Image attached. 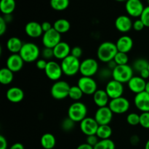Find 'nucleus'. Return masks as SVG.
Returning a JSON list of instances; mask_svg holds the SVG:
<instances>
[{
	"label": "nucleus",
	"instance_id": "obj_13",
	"mask_svg": "<svg viewBox=\"0 0 149 149\" xmlns=\"http://www.w3.org/2000/svg\"><path fill=\"white\" fill-rule=\"evenodd\" d=\"M113 113L109 106L98 108L95 113V119L99 125H107L111 122Z\"/></svg>",
	"mask_w": 149,
	"mask_h": 149
},
{
	"label": "nucleus",
	"instance_id": "obj_38",
	"mask_svg": "<svg viewBox=\"0 0 149 149\" xmlns=\"http://www.w3.org/2000/svg\"><path fill=\"white\" fill-rule=\"evenodd\" d=\"M127 122L131 126H137L140 125V115L137 113H129L126 118Z\"/></svg>",
	"mask_w": 149,
	"mask_h": 149
},
{
	"label": "nucleus",
	"instance_id": "obj_23",
	"mask_svg": "<svg viewBox=\"0 0 149 149\" xmlns=\"http://www.w3.org/2000/svg\"><path fill=\"white\" fill-rule=\"evenodd\" d=\"M24 92L18 87H12L7 90L6 97L10 102L17 103L21 102L24 98Z\"/></svg>",
	"mask_w": 149,
	"mask_h": 149
},
{
	"label": "nucleus",
	"instance_id": "obj_42",
	"mask_svg": "<svg viewBox=\"0 0 149 149\" xmlns=\"http://www.w3.org/2000/svg\"><path fill=\"white\" fill-rule=\"evenodd\" d=\"M99 141H100V139H99V138L96 135H88L86 138V143L93 147L95 146Z\"/></svg>",
	"mask_w": 149,
	"mask_h": 149
},
{
	"label": "nucleus",
	"instance_id": "obj_18",
	"mask_svg": "<svg viewBox=\"0 0 149 149\" xmlns=\"http://www.w3.org/2000/svg\"><path fill=\"white\" fill-rule=\"evenodd\" d=\"M133 22L128 15H119L115 20V27L121 33H127L132 29Z\"/></svg>",
	"mask_w": 149,
	"mask_h": 149
},
{
	"label": "nucleus",
	"instance_id": "obj_40",
	"mask_svg": "<svg viewBox=\"0 0 149 149\" xmlns=\"http://www.w3.org/2000/svg\"><path fill=\"white\" fill-rule=\"evenodd\" d=\"M41 55H42V58H44V59H45L47 61H51V59L52 58H55L54 57V52L52 48L45 47L42 49V52H41Z\"/></svg>",
	"mask_w": 149,
	"mask_h": 149
},
{
	"label": "nucleus",
	"instance_id": "obj_44",
	"mask_svg": "<svg viewBox=\"0 0 149 149\" xmlns=\"http://www.w3.org/2000/svg\"><path fill=\"white\" fill-rule=\"evenodd\" d=\"M145 27V25H144V23H143V21L140 18L135 20L133 22V24H132V29L135 31H141L143 30Z\"/></svg>",
	"mask_w": 149,
	"mask_h": 149
},
{
	"label": "nucleus",
	"instance_id": "obj_29",
	"mask_svg": "<svg viewBox=\"0 0 149 149\" xmlns=\"http://www.w3.org/2000/svg\"><path fill=\"white\" fill-rule=\"evenodd\" d=\"M15 0H1L0 1V10L4 15H11L15 9Z\"/></svg>",
	"mask_w": 149,
	"mask_h": 149
},
{
	"label": "nucleus",
	"instance_id": "obj_58",
	"mask_svg": "<svg viewBox=\"0 0 149 149\" xmlns=\"http://www.w3.org/2000/svg\"><path fill=\"white\" fill-rule=\"evenodd\" d=\"M148 70H149V64H148Z\"/></svg>",
	"mask_w": 149,
	"mask_h": 149
},
{
	"label": "nucleus",
	"instance_id": "obj_28",
	"mask_svg": "<svg viewBox=\"0 0 149 149\" xmlns=\"http://www.w3.org/2000/svg\"><path fill=\"white\" fill-rule=\"evenodd\" d=\"M14 79V73L7 67L0 70V83L3 85H8Z\"/></svg>",
	"mask_w": 149,
	"mask_h": 149
},
{
	"label": "nucleus",
	"instance_id": "obj_31",
	"mask_svg": "<svg viewBox=\"0 0 149 149\" xmlns=\"http://www.w3.org/2000/svg\"><path fill=\"white\" fill-rule=\"evenodd\" d=\"M70 4V0H50V7L56 11H63L66 10Z\"/></svg>",
	"mask_w": 149,
	"mask_h": 149
},
{
	"label": "nucleus",
	"instance_id": "obj_52",
	"mask_svg": "<svg viewBox=\"0 0 149 149\" xmlns=\"http://www.w3.org/2000/svg\"><path fill=\"white\" fill-rule=\"evenodd\" d=\"M77 149H94V147L91 146L90 145L87 144V143H81L77 147Z\"/></svg>",
	"mask_w": 149,
	"mask_h": 149
},
{
	"label": "nucleus",
	"instance_id": "obj_50",
	"mask_svg": "<svg viewBox=\"0 0 149 149\" xmlns=\"http://www.w3.org/2000/svg\"><path fill=\"white\" fill-rule=\"evenodd\" d=\"M106 64H107V65H106V67H108V68H109V69L111 70V71H113V70L117 66V64L116 63V62H115L113 60L109 61V62H108Z\"/></svg>",
	"mask_w": 149,
	"mask_h": 149
},
{
	"label": "nucleus",
	"instance_id": "obj_32",
	"mask_svg": "<svg viewBox=\"0 0 149 149\" xmlns=\"http://www.w3.org/2000/svg\"><path fill=\"white\" fill-rule=\"evenodd\" d=\"M148 64L149 62L146 59H144V58H138V59H136L134 61L132 65V67L133 68L134 71L138 72L139 74L143 70L148 68Z\"/></svg>",
	"mask_w": 149,
	"mask_h": 149
},
{
	"label": "nucleus",
	"instance_id": "obj_1",
	"mask_svg": "<svg viewBox=\"0 0 149 149\" xmlns=\"http://www.w3.org/2000/svg\"><path fill=\"white\" fill-rule=\"evenodd\" d=\"M118 52L116 43L111 42H104L99 45L97 49V58L101 62L107 63L113 60Z\"/></svg>",
	"mask_w": 149,
	"mask_h": 149
},
{
	"label": "nucleus",
	"instance_id": "obj_59",
	"mask_svg": "<svg viewBox=\"0 0 149 149\" xmlns=\"http://www.w3.org/2000/svg\"><path fill=\"white\" fill-rule=\"evenodd\" d=\"M141 1H143V0H141Z\"/></svg>",
	"mask_w": 149,
	"mask_h": 149
},
{
	"label": "nucleus",
	"instance_id": "obj_17",
	"mask_svg": "<svg viewBox=\"0 0 149 149\" xmlns=\"http://www.w3.org/2000/svg\"><path fill=\"white\" fill-rule=\"evenodd\" d=\"M134 103L141 112H149V94L146 91L135 95Z\"/></svg>",
	"mask_w": 149,
	"mask_h": 149
},
{
	"label": "nucleus",
	"instance_id": "obj_49",
	"mask_svg": "<svg viewBox=\"0 0 149 149\" xmlns=\"http://www.w3.org/2000/svg\"><path fill=\"white\" fill-rule=\"evenodd\" d=\"M139 76L143 78V79H147L149 78V70L148 68H146V69L143 70L142 71L139 73Z\"/></svg>",
	"mask_w": 149,
	"mask_h": 149
},
{
	"label": "nucleus",
	"instance_id": "obj_5",
	"mask_svg": "<svg viewBox=\"0 0 149 149\" xmlns=\"http://www.w3.org/2000/svg\"><path fill=\"white\" fill-rule=\"evenodd\" d=\"M61 65L64 75L67 77H74L79 72L81 62L79 59L70 55L61 61Z\"/></svg>",
	"mask_w": 149,
	"mask_h": 149
},
{
	"label": "nucleus",
	"instance_id": "obj_26",
	"mask_svg": "<svg viewBox=\"0 0 149 149\" xmlns=\"http://www.w3.org/2000/svg\"><path fill=\"white\" fill-rule=\"evenodd\" d=\"M40 143L43 148L52 149L56 145V139L52 133L47 132L41 137Z\"/></svg>",
	"mask_w": 149,
	"mask_h": 149
},
{
	"label": "nucleus",
	"instance_id": "obj_54",
	"mask_svg": "<svg viewBox=\"0 0 149 149\" xmlns=\"http://www.w3.org/2000/svg\"><path fill=\"white\" fill-rule=\"evenodd\" d=\"M145 91L146 92V93H148V94H149V81H146V84Z\"/></svg>",
	"mask_w": 149,
	"mask_h": 149
},
{
	"label": "nucleus",
	"instance_id": "obj_19",
	"mask_svg": "<svg viewBox=\"0 0 149 149\" xmlns=\"http://www.w3.org/2000/svg\"><path fill=\"white\" fill-rule=\"evenodd\" d=\"M146 84V81L140 76H133L127 83L130 90L135 95L145 91Z\"/></svg>",
	"mask_w": 149,
	"mask_h": 149
},
{
	"label": "nucleus",
	"instance_id": "obj_55",
	"mask_svg": "<svg viewBox=\"0 0 149 149\" xmlns=\"http://www.w3.org/2000/svg\"><path fill=\"white\" fill-rule=\"evenodd\" d=\"M145 149H149V139L147 141L145 145Z\"/></svg>",
	"mask_w": 149,
	"mask_h": 149
},
{
	"label": "nucleus",
	"instance_id": "obj_56",
	"mask_svg": "<svg viewBox=\"0 0 149 149\" xmlns=\"http://www.w3.org/2000/svg\"><path fill=\"white\" fill-rule=\"evenodd\" d=\"M116 1H119V2H122V1H127V0H115Z\"/></svg>",
	"mask_w": 149,
	"mask_h": 149
},
{
	"label": "nucleus",
	"instance_id": "obj_57",
	"mask_svg": "<svg viewBox=\"0 0 149 149\" xmlns=\"http://www.w3.org/2000/svg\"><path fill=\"white\" fill-rule=\"evenodd\" d=\"M148 5H149V0H148Z\"/></svg>",
	"mask_w": 149,
	"mask_h": 149
},
{
	"label": "nucleus",
	"instance_id": "obj_20",
	"mask_svg": "<svg viewBox=\"0 0 149 149\" xmlns=\"http://www.w3.org/2000/svg\"><path fill=\"white\" fill-rule=\"evenodd\" d=\"M25 32L26 35L31 38H39L44 34L42 24L36 21L29 22L25 26Z\"/></svg>",
	"mask_w": 149,
	"mask_h": 149
},
{
	"label": "nucleus",
	"instance_id": "obj_10",
	"mask_svg": "<svg viewBox=\"0 0 149 149\" xmlns=\"http://www.w3.org/2000/svg\"><path fill=\"white\" fill-rule=\"evenodd\" d=\"M45 73L49 79L54 81H59L63 74L61 65L55 61H48Z\"/></svg>",
	"mask_w": 149,
	"mask_h": 149
},
{
	"label": "nucleus",
	"instance_id": "obj_53",
	"mask_svg": "<svg viewBox=\"0 0 149 149\" xmlns=\"http://www.w3.org/2000/svg\"><path fill=\"white\" fill-rule=\"evenodd\" d=\"M140 139L138 135H132L130 138V142L132 145H137L139 143Z\"/></svg>",
	"mask_w": 149,
	"mask_h": 149
},
{
	"label": "nucleus",
	"instance_id": "obj_47",
	"mask_svg": "<svg viewBox=\"0 0 149 149\" xmlns=\"http://www.w3.org/2000/svg\"><path fill=\"white\" fill-rule=\"evenodd\" d=\"M42 30H43L44 33L47 31H49V30L53 28V25L51 24V23L48 21H45L42 23Z\"/></svg>",
	"mask_w": 149,
	"mask_h": 149
},
{
	"label": "nucleus",
	"instance_id": "obj_12",
	"mask_svg": "<svg viewBox=\"0 0 149 149\" xmlns=\"http://www.w3.org/2000/svg\"><path fill=\"white\" fill-rule=\"evenodd\" d=\"M42 41L45 47L53 49L61 42V34L52 28L49 31L44 33Z\"/></svg>",
	"mask_w": 149,
	"mask_h": 149
},
{
	"label": "nucleus",
	"instance_id": "obj_15",
	"mask_svg": "<svg viewBox=\"0 0 149 149\" xmlns=\"http://www.w3.org/2000/svg\"><path fill=\"white\" fill-rule=\"evenodd\" d=\"M79 127L81 132L86 136H88L91 135H96L99 125L95 118L87 116L80 122Z\"/></svg>",
	"mask_w": 149,
	"mask_h": 149
},
{
	"label": "nucleus",
	"instance_id": "obj_51",
	"mask_svg": "<svg viewBox=\"0 0 149 149\" xmlns=\"http://www.w3.org/2000/svg\"><path fill=\"white\" fill-rule=\"evenodd\" d=\"M9 149H25V147L20 143H15L13 144Z\"/></svg>",
	"mask_w": 149,
	"mask_h": 149
},
{
	"label": "nucleus",
	"instance_id": "obj_22",
	"mask_svg": "<svg viewBox=\"0 0 149 149\" xmlns=\"http://www.w3.org/2000/svg\"><path fill=\"white\" fill-rule=\"evenodd\" d=\"M134 42L132 38L128 35H123L117 39L116 42L118 52L127 53L132 50Z\"/></svg>",
	"mask_w": 149,
	"mask_h": 149
},
{
	"label": "nucleus",
	"instance_id": "obj_16",
	"mask_svg": "<svg viewBox=\"0 0 149 149\" xmlns=\"http://www.w3.org/2000/svg\"><path fill=\"white\" fill-rule=\"evenodd\" d=\"M24 61L19 54H11L7 58L6 67L13 73L18 72L24 65Z\"/></svg>",
	"mask_w": 149,
	"mask_h": 149
},
{
	"label": "nucleus",
	"instance_id": "obj_33",
	"mask_svg": "<svg viewBox=\"0 0 149 149\" xmlns=\"http://www.w3.org/2000/svg\"><path fill=\"white\" fill-rule=\"evenodd\" d=\"M84 95V93L81 91V89L79 87L78 85H74L71 86V88L69 90V94H68V97L71 99V100H74L75 102L79 101L81 99V97Z\"/></svg>",
	"mask_w": 149,
	"mask_h": 149
},
{
	"label": "nucleus",
	"instance_id": "obj_30",
	"mask_svg": "<svg viewBox=\"0 0 149 149\" xmlns=\"http://www.w3.org/2000/svg\"><path fill=\"white\" fill-rule=\"evenodd\" d=\"M112 132L113 131L109 125H99L98 129L96 132V135L98 137L100 140L110 139L111 136L112 135Z\"/></svg>",
	"mask_w": 149,
	"mask_h": 149
},
{
	"label": "nucleus",
	"instance_id": "obj_35",
	"mask_svg": "<svg viewBox=\"0 0 149 149\" xmlns=\"http://www.w3.org/2000/svg\"><path fill=\"white\" fill-rule=\"evenodd\" d=\"M113 61L116 62L117 65H127L129 62V56H128L127 53L118 52L116 56L113 58Z\"/></svg>",
	"mask_w": 149,
	"mask_h": 149
},
{
	"label": "nucleus",
	"instance_id": "obj_8",
	"mask_svg": "<svg viewBox=\"0 0 149 149\" xmlns=\"http://www.w3.org/2000/svg\"><path fill=\"white\" fill-rule=\"evenodd\" d=\"M77 85L79 86L84 95H93L97 89V84L93 77H83L81 76L78 80Z\"/></svg>",
	"mask_w": 149,
	"mask_h": 149
},
{
	"label": "nucleus",
	"instance_id": "obj_24",
	"mask_svg": "<svg viewBox=\"0 0 149 149\" xmlns=\"http://www.w3.org/2000/svg\"><path fill=\"white\" fill-rule=\"evenodd\" d=\"M93 96V101L98 108L109 106L111 99L105 90H97Z\"/></svg>",
	"mask_w": 149,
	"mask_h": 149
},
{
	"label": "nucleus",
	"instance_id": "obj_46",
	"mask_svg": "<svg viewBox=\"0 0 149 149\" xmlns=\"http://www.w3.org/2000/svg\"><path fill=\"white\" fill-rule=\"evenodd\" d=\"M7 22L4 20V17H0V35L3 36L6 31H7Z\"/></svg>",
	"mask_w": 149,
	"mask_h": 149
},
{
	"label": "nucleus",
	"instance_id": "obj_6",
	"mask_svg": "<svg viewBox=\"0 0 149 149\" xmlns=\"http://www.w3.org/2000/svg\"><path fill=\"white\" fill-rule=\"evenodd\" d=\"M71 86L67 81L59 80L55 81L50 89V94L55 100H63L68 97Z\"/></svg>",
	"mask_w": 149,
	"mask_h": 149
},
{
	"label": "nucleus",
	"instance_id": "obj_9",
	"mask_svg": "<svg viewBox=\"0 0 149 149\" xmlns=\"http://www.w3.org/2000/svg\"><path fill=\"white\" fill-rule=\"evenodd\" d=\"M109 108L113 113L122 114L128 111L130 107V103L126 97H122L115 99H111L109 102Z\"/></svg>",
	"mask_w": 149,
	"mask_h": 149
},
{
	"label": "nucleus",
	"instance_id": "obj_36",
	"mask_svg": "<svg viewBox=\"0 0 149 149\" xmlns=\"http://www.w3.org/2000/svg\"><path fill=\"white\" fill-rule=\"evenodd\" d=\"M76 122H74L72 119H70L69 117H66L61 122V129L65 132H70L72 130H74L75 127Z\"/></svg>",
	"mask_w": 149,
	"mask_h": 149
},
{
	"label": "nucleus",
	"instance_id": "obj_14",
	"mask_svg": "<svg viewBox=\"0 0 149 149\" xmlns=\"http://www.w3.org/2000/svg\"><path fill=\"white\" fill-rule=\"evenodd\" d=\"M145 7L141 0H127L125 3V10L128 15L140 17Z\"/></svg>",
	"mask_w": 149,
	"mask_h": 149
},
{
	"label": "nucleus",
	"instance_id": "obj_11",
	"mask_svg": "<svg viewBox=\"0 0 149 149\" xmlns=\"http://www.w3.org/2000/svg\"><path fill=\"white\" fill-rule=\"evenodd\" d=\"M105 90L111 100V99L122 97L123 95L125 88L122 83L119 82L112 79L107 82Z\"/></svg>",
	"mask_w": 149,
	"mask_h": 149
},
{
	"label": "nucleus",
	"instance_id": "obj_37",
	"mask_svg": "<svg viewBox=\"0 0 149 149\" xmlns=\"http://www.w3.org/2000/svg\"><path fill=\"white\" fill-rule=\"evenodd\" d=\"M97 75H98V78L101 79L102 81L108 80V81H109L111 80L110 78H112V71L109 69L108 67H105V68L99 70Z\"/></svg>",
	"mask_w": 149,
	"mask_h": 149
},
{
	"label": "nucleus",
	"instance_id": "obj_7",
	"mask_svg": "<svg viewBox=\"0 0 149 149\" xmlns=\"http://www.w3.org/2000/svg\"><path fill=\"white\" fill-rule=\"evenodd\" d=\"M99 70L98 62L94 58H88L81 62L79 73L83 77H93L97 74Z\"/></svg>",
	"mask_w": 149,
	"mask_h": 149
},
{
	"label": "nucleus",
	"instance_id": "obj_41",
	"mask_svg": "<svg viewBox=\"0 0 149 149\" xmlns=\"http://www.w3.org/2000/svg\"><path fill=\"white\" fill-rule=\"evenodd\" d=\"M140 19L142 20L146 27L149 28V5L144 8Z\"/></svg>",
	"mask_w": 149,
	"mask_h": 149
},
{
	"label": "nucleus",
	"instance_id": "obj_4",
	"mask_svg": "<svg viewBox=\"0 0 149 149\" xmlns=\"http://www.w3.org/2000/svg\"><path fill=\"white\" fill-rule=\"evenodd\" d=\"M134 76V70L132 65H117L112 71V79L119 82L125 84L132 79Z\"/></svg>",
	"mask_w": 149,
	"mask_h": 149
},
{
	"label": "nucleus",
	"instance_id": "obj_3",
	"mask_svg": "<svg viewBox=\"0 0 149 149\" xmlns=\"http://www.w3.org/2000/svg\"><path fill=\"white\" fill-rule=\"evenodd\" d=\"M87 107L84 103L77 101L73 103L68 109V117L76 123L81 122L87 117Z\"/></svg>",
	"mask_w": 149,
	"mask_h": 149
},
{
	"label": "nucleus",
	"instance_id": "obj_39",
	"mask_svg": "<svg viewBox=\"0 0 149 149\" xmlns=\"http://www.w3.org/2000/svg\"><path fill=\"white\" fill-rule=\"evenodd\" d=\"M140 125L144 129L149 130V112H143L140 114Z\"/></svg>",
	"mask_w": 149,
	"mask_h": 149
},
{
	"label": "nucleus",
	"instance_id": "obj_27",
	"mask_svg": "<svg viewBox=\"0 0 149 149\" xmlns=\"http://www.w3.org/2000/svg\"><path fill=\"white\" fill-rule=\"evenodd\" d=\"M53 29L61 34L65 33L71 29V23L68 20L64 18L58 19L53 23Z\"/></svg>",
	"mask_w": 149,
	"mask_h": 149
},
{
	"label": "nucleus",
	"instance_id": "obj_45",
	"mask_svg": "<svg viewBox=\"0 0 149 149\" xmlns=\"http://www.w3.org/2000/svg\"><path fill=\"white\" fill-rule=\"evenodd\" d=\"M48 61H46L44 58H39L37 61H36V66L38 69L39 70H43L45 71V68H46L47 65Z\"/></svg>",
	"mask_w": 149,
	"mask_h": 149
},
{
	"label": "nucleus",
	"instance_id": "obj_2",
	"mask_svg": "<svg viewBox=\"0 0 149 149\" xmlns=\"http://www.w3.org/2000/svg\"><path fill=\"white\" fill-rule=\"evenodd\" d=\"M40 49L37 45L33 42H26L23 44L19 55L21 56L25 63H33L39 59Z\"/></svg>",
	"mask_w": 149,
	"mask_h": 149
},
{
	"label": "nucleus",
	"instance_id": "obj_43",
	"mask_svg": "<svg viewBox=\"0 0 149 149\" xmlns=\"http://www.w3.org/2000/svg\"><path fill=\"white\" fill-rule=\"evenodd\" d=\"M82 54H83V50L80 47L75 46L73 48H71V55L74 56V58H78V59H79V58L82 56Z\"/></svg>",
	"mask_w": 149,
	"mask_h": 149
},
{
	"label": "nucleus",
	"instance_id": "obj_25",
	"mask_svg": "<svg viewBox=\"0 0 149 149\" xmlns=\"http://www.w3.org/2000/svg\"><path fill=\"white\" fill-rule=\"evenodd\" d=\"M23 44L24 43H23L20 38L13 36V37L9 38L6 46L9 52H11L12 54H19Z\"/></svg>",
	"mask_w": 149,
	"mask_h": 149
},
{
	"label": "nucleus",
	"instance_id": "obj_21",
	"mask_svg": "<svg viewBox=\"0 0 149 149\" xmlns=\"http://www.w3.org/2000/svg\"><path fill=\"white\" fill-rule=\"evenodd\" d=\"M71 48L67 42L61 41L58 45L53 48L54 57L57 60L63 61L71 55Z\"/></svg>",
	"mask_w": 149,
	"mask_h": 149
},
{
	"label": "nucleus",
	"instance_id": "obj_34",
	"mask_svg": "<svg viewBox=\"0 0 149 149\" xmlns=\"http://www.w3.org/2000/svg\"><path fill=\"white\" fill-rule=\"evenodd\" d=\"M114 142L111 139L100 140L97 145L94 147V149H115Z\"/></svg>",
	"mask_w": 149,
	"mask_h": 149
},
{
	"label": "nucleus",
	"instance_id": "obj_48",
	"mask_svg": "<svg viewBox=\"0 0 149 149\" xmlns=\"http://www.w3.org/2000/svg\"><path fill=\"white\" fill-rule=\"evenodd\" d=\"M8 143L5 137L0 135V149H7Z\"/></svg>",
	"mask_w": 149,
	"mask_h": 149
}]
</instances>
